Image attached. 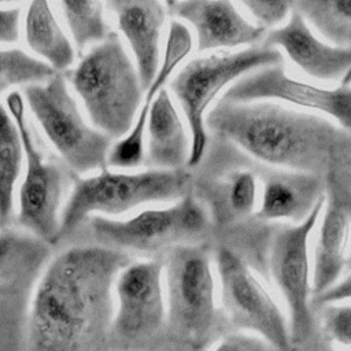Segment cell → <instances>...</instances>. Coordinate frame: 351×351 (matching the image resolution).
Masks as SVG:
<instances>
[{"label": "cell", "instance_id": "obj_28", "mask_svg": "<svg viewBox=\"0 0 351 351\" xmlns=\"http://www.w3.org/2000/svg\"><path fill=\"white\" fill-rule=\"evenodd\" d=\"M322 322L326 333L340 344L351 346V306L325 304Z\"/></svg>", "mask_w": 351, "mask_h": 351}, {"label": "cell", "instance_id": "obj_14", "mask_svg": "<svg viewBox=\"0 0 351 351\" xmlns=\"http://www.w3.org/2000/svg\"><path fill=\"white\" fill-rule=\"evenodd\" d=\"M166 7L174 19L193 32L199 52L252 45L266 37L265 29L251 23L226 0L169 1Z\"/></svg>", "mask_w": 351, "mask_h": 351}, {"label": "cell", "instance_id": "obj_2", "mask_svg": "<svg viewBox=\"0 0 351 351\" xmlns=\"http://www.w3.org/2000/svg\"><path fill=\"white\" fill-rule=\"evenodd\" d=\"M207 130L270 166L317 177L351 165V133L317 115L267 101L219 100Z\"/></svg>", "mask_w": 351, "mask_h": 351}, {"label": "cell", "instance_id": "obj_27", "mask_svg": "<svg viewBox=\"0 0 351 351\" xmlns=\"http://www.w3.org/2000/svg\"><path fill=\"white\" fill-rule=\"evenodd\" d=\"M248 10L256 25L262 29L276 27L288 21L292 12V1H256L244 0L240 3Z\"/></svg>", "mask_w": 351, "mask_h": 351}, {"label": "cell", "instance_id": "obj_5", "mask_svg": "<svg viewBox=\"0 0 351 351\" xmlns=\"http://www.w3.org/2000/svg\"><path fill=\"white\" fill-rule=\"evenodd\" d=\"M277 48L265 45L240 51H219L202 55L186 62L170 80V95L176 99L191 136L188 167L200 165L206 155L208 130L206 118L208 108L221 90L244 75L274 64H282Z\"/></svg>", "mask_w": 351, "mask_h": 351}, {"label": "cell", "instance_id": "obj_17", "mask_svg": "<svg viewBox=\"0 0 351 351\" xmlns=\"http://www.w3.org/2000/svg\"><path fill=\"white\" fill-rule=\"evenodd\" d=\"M106 5L115 16L117 27L129 47L143 88L147 90L159 70L163 55L162 33L169 14L166 3L117 0Z\"/></svg>", "mask_w": 351, "mask_h": 351}, {"label": "cell", "instance_id": "obj_19", "mask_svg": "<svg viewBox=\"0 0 351 351\" xmlns=\"http://www.w3.org/2000/svg\"><path fill=\"white\" fill-rule=\"evenodd\" d=\"M325 197L321 177L304 173H271L263 184L256 217L263 221L303 222Z\"/></svg>", "mask_w": 351, "mask_h": 351}, {"label": "cell", "instance_id": "obj_11", "mask_svg": "<svg viewBox=\"0 0 351 351\" xmlns=\"http://www.w3.org/2000/svg\"><path fill=\"white\" fill-rule=\"evenodd\" d=\"M325 202L326 197H322L303 222L278 230L270 244L269 269L288 307L292 347L303 344L313 333L314 318L310 306L313 287L308 281L307 244Z\"/></svg>", "mask_w": 351, "mask_h": 351}, {"label": "cell", "instance_id": "obj_12", "mask_svg": "<svg viewBox=\"0 0 351 351\" xmlns=\"http://www.w3.org/2000/svg\"><path fill=\"white\" fill-rule=\"evenodd\" d=\"M221 100L229 103L285 101L325 114L351 133V85L333 89L315 86L291 78L282 64L263 67L244 75L226 89Z\"/></svg>", "mask_w": 351, "mask_h": 351}, {"label": "cell", "instance_id": "obj_9", "mask_svg": "<svg viewBox=\"0 0 351 351\" xmlns=\"http://www.w3.org/2000/svg\"><path fill=\"white\" fill-rule=\"evenodd\" d=\"M208 221L203 203L188 192L167 207L143 210L128 219L93 217L90 230L101 245L152 252L199 239L208 229Z\"/></svg>", "mask_w": 351, "mask_h": 351}, {"label": "cell", "instance_id": "obj_26", "mask_svg": "<svg viewBox=\"0 0 351 351\" xmlns=\"http://www.w3.org/2000/svg\"><path fill=\"white\" fill-rule=\"evenodd\" d=\"M221 203L225 206L222 214L230 218L250 215L256 204V177L251 171H236L230 174L221 186Z\"/></svg>", "mask_w": 351, "mask_h": 351}, {"label": "cell", "instance_id": "obj_15", "mask_svg": "<svg viewBox=\"0 0 351 351\" xmlns=\"http://www.w3.org/2000/svg\"><path fill=\"white\" fill-rule=\"evenodd\" d=\"M192 48V32L185 23L173 19L170 22L166 41L163 44V55L159 70L154 81L147 88V93L143 97L140 110L130 132L112 144L108 154L110 167L130 170L141 166L145 162V133L151 107L159 92L165 89V85L173 78L177 67L189 55Z\"/></svg>", "mask_w": 351, "mask_h": 351}, {"label": "cell", "instance_id": "obj_20", "mask_svg": "<svg viewBox=\"0 0 351 351\" xmlns=\"http://www.w3.org/2000/svg\"><path fill=\"white\" fill-rule=\"evenodd\" d=\"M350 232V217L344 204L332 196L325 207L313 267V296L332 288L346 265V248Z\"/></svg>", "mask_w": 351, "mask_h": 351}, {"label": "cell", "instance_id": "obj_16", "mask_svg": "<svg viewBox=\"0 0 351 351\" xmlns=\"http://www.w3.org/2000/svg\"><path fill=\"white\" fill-rule=\"evenodd\" d=\"M262 45L281 48L304 74L319 81L343 80L351 71V48L321 41L293 3L288 21L267 32Z\"/></svg>", "mask_w": 351, "mask_h": 351}, {"label": "cell", "instance_id": "obj_10", "mask_svg": "<svg viewBox=\"0 0 351 351\" xmlns=\"http://www.w3.org/2000/svg\"><path fill=\"white\" fill-rule=\"evenodd\" d=\"M215 267L228 322L255 333L278 351H291L289 324L248 263L229 247L221 245L215 251Z\"/></svg>", "mask_w": 351, "mask_h": 351}, {"label": "cell", "instance_id": "obj_33", "mask_svg": "<svg viewBox=\"0 0 351 351\" xmlns=\"http://www.w3.org/2000/svg\"><path fill=\"white\" fill-rule=\"evenodd\" d=\"M350 262H351V255H350Z\"/></svg>", "mask_w": 351, "mask_h": 351}, {"label": "cell", "instance_id": "obj_18", "mask_svg": "<svg viewBox=\"0 0 351 351\" xmlns=\"http://www.w3.org/2000/svg\"><path fill=\"white\" fill-rule=\"evenodd\" d=\"M191 136L185 119L165 88L156 96L145 133V162L151 169L181 170L188 167Z\"/></svg>", "mask_w": 351, "mask_h": 351}, {"label": "cell", "instance_id": "obj_22", "mask_svg": "<svg viewBox=\"0 0 351 351\" xmlns=\"http://www.w3.org/2000/svg\"><path fill=\"white\" fill-rule=\"evenodd\" d=\"M25 165L19 130L5 106L0 104V230L15 215V191Z\"/></svg>", "mask_w": 351, "mask_h": 351}, {"label": "cell", "instance_id": "obj_30", "mask_svg": "<svg viewBox=\"0 0 351 351\" xmlns=\"http://www.w3.org/2000/svg\"><path fill=\"white\" fill-rule=\"evenodd\" d=\"M211 351H278L259 336L245 333H229L219 339Z\"/></svg>", "mask_w": 351, "mask_h": 351}, {"label": "cell", "instance_id": "obj_21", "mask_svg": "<svg viewBox=\"0 0 351 351\" xmlns=\"http://www.w3.org/2000/svg\"><path fill=\"white\" fill-rule=\"evenodd\" d=\"M23 36L30 53L55 73H66L75 60V47L47 1H32L23 18Z\"/></svg>", "mask_w": 351, "mask_h": 351}, {"label": "cell", "instance_id": "obj_31", "mask_svg": "<svg viewBox=\"0 0 351 351\" xmlns=\"http://www.w3.org/2000/svg\"><path fill=\"white\" fill-rule=\"evenodd\" d=\"M22 29V7H0V45H12L18 43Z\"/></svg>", "mask_w": 351, "mask_h": 351}, {"label": "cell", "instance_id": "obj_24", "mask_svg": "<svg viewBox=\"0 0 351 351\" xmlns=\"http://www.w3.org/2000/svg\"><path fill=\"white\" fill-rule=\"evenodd\" d=\"M292 3L306 22L328 43L341 48H351V0H303Z\"/></svg>", "mask_w": 351, "mask_h": 351}, {"label": "cell", "instance_id": "obj_29", "mask_svg": "<svg viewBox=\"0 0 351 351\" xmlns=\"http://www.w3.org/2000/svg\"><path fill=\"white\" fill-rule=\"evenodd\" d=\"M36 239V236L22 229L0 230V270L19 256Z\"/></svg>", "mask_w": 351, "mask_h": 351}, {"label": "cell", "instance_id": "obj_23", "mask_svg": "<svg viewBox=\"0 0 351 351\" xmlns=\"http://www.w3.org/2000/svg\"><path fill=\"white\" fill-rule=\"evenodd\" d=\"M60 12L69 29V36L78 51L104 41L112 30L106 19V3L103 1H71L59 3Z\"/></svg>", "mask_w": 351, "mask_h": 351}, {"label": "cell", "instance_id": "obj_32", "mask_svg": "<svg viewBox=\"0 0 351 351\" xmlns=\"http://www.w3.org/2000/svg\"><path fill=\"white\" fill-rule=\"evenodd\" d=\"M351 299V273L341 280L340 282H336L332 288L325 291L324 293L314 298V304L325 306L332 304L336 302Z\"/></svg>", "mask_w": 351, "mask_h": 351}, {"label": "cell", "instance_id": "obj_1", "mask_svg": "<svg viewBox=\"0 0 351 351\" xmlns=\"http://www.w3.org/2000/svg\"><path fill=\"white\" fill-rule=\"evenodd\" d=\"M130 263L125 251L96 245L71 247L38 276L30 303V330L49 351H69L104 324H111L114 284Z\"/></svg>", "mask_w": 351, "mask_h": 351}, {"label": "cell", "instance_id": "obj_8", "mask_svg": "<svg viewBox=\"0 0 351 351\" xmlns=\"http://www.w3.org/2000/svg\"><path fill=\"white\" fill-rule=\"evenodd\" d=\"M163 265L167 321L192 344L208 343L221 319L208 248L195 243L178 244L169 248Z\"/></svg>", "mask_w": 351, "mask_h": 351}, {"label": "cell", "instance_id": "obj_3", "mask_svg": "<svg viewBox=\"0 0 351 351\" xmlns=\"http://www.w3.org/2000/svg\"><path fill=\"white\" fill-rule=\"evenodd\" d=\"M66 74L89 122L112 140L126 136L143 101V84L130 52L112 32L90 47Z\"/></svg>", "mask_w": 351, "mask_h": 351}, {"label": "cell", "instance_id": "obj_6", "mask_svg": "<svg viewBox=\"0 0 351 351\" xmlns=\"http://www.w3.org/2000/svg\"><path fill=\"white\" fill-rule=\"evenodd\" d=\"M29 112L55 148L60 160L75 174L107 169L112 138L96 129L82 114L66 74L23 89Z\"/></svg>", "mask_w": 351, "mask_h": 351}, {"label": "cell", "instance_id": "obj_7", "mask_svg": "<svg viewBox=\"0 0 351 351\" xmlns=\"http://www.w3.org/2000/svg\"><path fill=\"white\" fill-rule=\"evenodd\" d=\"M5 107L16 123L25 151V171L16 197V223L19 229L47 244H55L59 240L70 170L63 162L48 158L37 144L21 92H10L5 97Z\"/></svg>", "mask_w": 351, "mask_h": 351}, {"label": "cell", "instance_id": "obj_4", "mask_svg": "<svg viewBox=\"0 0 351 351\" xmlns=\"http://www.w3.org/2000/svg\"><path fill=\"white\" fill-rule=\"evenodd\" d=\"M185 169L112 171L108 167L77 178L67 195L60 217L59 239L92 217H117L149 203L176 202L191 192Z\"/></svg>", "mask_w": 351, "mask_h": 351}, {"label": "cell", "instance_id": "obj_25", "mask_svg": "<svg viewBox=\"0 0 351 351\" xmlns=\"http://www.w3.org/2000/svg\"><path fill=\"white\" fill-rule=\"evenodd\" d=\"M56 73L21 48H0V95L16 86H30L52 78Z\"/></svg>", "mask_w": 351, "mask_h": 351}, {"label": "cell", "instance_id": "obj_13", "mask_svg": "<svg viewBox=\"0 0 351 351\" xmlns=\"http://www.w3.org/2000/svg\"><path fill=\"white\" fill-rule=\"evenodd\" d=\"M167 319L163 261L130 262L114 284L111 329L123 339L155 335Z\"/></svg>", "mask_w": 351, "mask_h": 351}]
</instances>
